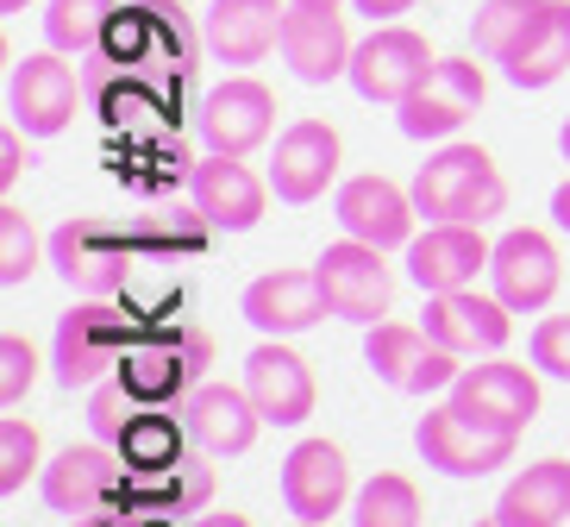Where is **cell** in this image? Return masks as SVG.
<instances>
[{
  "mask_svg": "<svg viewBox=\"0 0 570 527\" xmlns=\"http://www.w3.org/2000/svg\"><path fill=\"white\" fill-rule=\"evenodd\" d=\"M414 207L426 221H464L483 226L508 207V183L483 145H445L414 170Z\"/></svg>",
  "mask_w": 570,
  "mask_h": 527,
  "instance_id": "6da1fadb",
  "label": "cell"
},
{
  "mask_svg": "<svg viewBox=\"0 0 570 527\" xmlns=\"http://www.w3.org/2000/svg\"><path fill=\"white\" fill-rule=\"evenodd\" d=\"M214 364V340L202 326H151L132 352L119 358V383L145 402V409H169L202 390V371Z\"/></svg>",
  "mask_w": 570,
  "mask_h": 527,
  "instance_id": "7a4b0ae2",
  "label": "cell"
},
{
  "mask_svg": "<svg viewBox=\"0 0 570 527\" xmlns=\"http://www.w3.org/2000/svg\"><path fill=\"white\" fill-rule=\"evenodd\" d=\"M138 238L132 226L107 221V214H69L63 226L51 233V264L69 290L82 295H119L132 283V264H138Z\"/></svg>",
  "mask_w": 570,
  "mask_h": 527,
  "instance_id": "3957f363",
  "label": "cell"
},
{
  "mask_svg": "<svg viewBox=\"0 0 570 527\" xmlns=\"http://www.w3.org/2000/svg\"><path fill=\"white\" fill-rule=\"evenodd\" d=\"M132 314L126 308H107V302H88V308H69L57 321V340H51V364H57V383L63 390H95L119 358L132 352Z\"/></svg>",
  "mask_w": 570,
  "mask_h": 527,
  "instance_id": "277c9868",
  "label": "cell"
},
{
  "mask_svg": "<svg viewBox=\"0 0 570 527\" xmlns=\"http://www.w3.org/2000/svg\"><path fill=\"white\" fill-rule=\"evenodd\" d=\"M364 364L376 371V383L389 390H407V396H433V390H452L464 364H458L452 345H439L426 326H407V321H376L364 333Z\"/></svg>",
  "mask_w": 570,
  "mask_h": 527,
  "instance_id": "5b68a950",
  "label": "cell"
},
{
  "mask_svg": "<svg viewBox=\"0 0 570 527\" xmlns=\"http://www.w3.org/2000/svg\"><path fill=\"white\" fill-rule=\"evenodd\" d=\"M439 69V57H433V45L414 32V26H370V38H357V51H352V88L364 95V101H376V107H402L407 95H414L426 76Z\"/></svg>",
  "mask_w": 570,
  "mask_h": 527,
  "instance_id": "8992f818",
  "label": "cell"
},
{
  "mask_svg": "<svg viewBox=\"0 0 570 527\" xmlns=\"http://www.w3.org/2000/svg\"><path fill=\"white\" fill-rule=\"evenodd\" d=\"M82 88L88 82L63 64V51H38L26 64H13V76H7V119L26 138H57L76 119Z\"/></svg>",
  "mask_w": 570,
  "mask_h": 527,
  "instance_id": "52a82bcc",
  "label": "cell"
},
{
  "mask_svg": "<svg viewBox=\"0 0 570 527\" xmlns=\"http://www.w3.org/2000/svg\"><path fill=\"white\" fill-rule=\"evenodd\" d=\"M514 440H520V433H495V427L458 414L452 402L433 409V414H420V427H414L420 459L433 465V471H445V477H489V471H502V465L514 459Z\"/></svg>",
  "mask_w": 570,
  "mask_h": 527,
  "instance_id": "ba28073f",
  "label": "cell"
},
{
  "mask_svg": "<svg viewBox=\"0 0 570 527\" xmlns=\"http://www.w3.org/2000/svg\"><path fill=\"white\" fill-rule=\"evenodd\" d=\"M38 490H45V502H51L57 515H101L126 496V459H119V446H107V440L63 446V452L45 465Z\"/></svg>",
  "mask_w": 570,
  "mask_h": 527,
  "instance_id": "9c48e42d",
  "label": "cell"
},
{
  "mask_svg": "<svg viewBox=\"0 0 570 527\" xmlns=\"http://www.w3.org/2000/svg\"><path fill=\"white\" fill-rule=\"evenodd\" d=\"M320 290H326V302H333L338 321L352 326H376L389 314V295H395V283H389V264L376 245H364V238H338V245H326L320 252Z\"/></svg>",
  "mask_w": 570,
  "mask_h": 527,
  "instance_id": "30bf717a",
  "label": "cell"
},
{
  "mask_svg": "<svg viewBox=\"0 0 570 527\" xmlns=\"http://www.w3.org/2000/svg\"><path fill=\"white\" fill-rule=\"evenodd\" d=\"M483 95H489V82H483L476 57H439V69L395 107V119H402L407 138H452L483 107Z\"/></svg>",
  "mask_w": 570,
  "mask_h": 527,
  "instance_id": "8fae6325",
  "label": "cell"
},
{
  "mask_svg": "<svg viewBox=\"0 0 570 527\" xmlns=\"http://www.w3.org/2000/svg\"><path fill=\"white\" fill-rule=\"evenodd\" d=\"M195 126H202L207 152L252 157L257 145L276 133V95H269L257 76H226V82L207 88V101L195 107Z\"/></svg>",
  "mask_w": 570,
  "mask_h": 527,
  "instance_id": "7c38bea8",
  "label": "cell"
},
{
  "mask_svg": "<svg viewBox=\"0 0 570 527\" xmlns=\"http://www.w3.org/2000/svg\"><path fill=\"white\" fill-rule=\"evenodd\" d=\"M452 409L495 427V433H527V421L539 414V377L527 364H508V358L464 364V377L452 383Z\"/></svg>",
  "mask_w": 570,
  "mask_h": 527,
  "instance_id": "4fadbf2b",
  "label": "cell"
},
{
  "mask_svg": "<svg viewBox=\"0 0 570 527\" xmlns=\"http://www.w3.org/2000/svg\"><path fill=\"white\" fill-rule=\"evenodd\" d=\"M489 276H495V295H502L514 314H539V308H552L558 283H564V257H558L552 233H539V226H514V233L495 238Z\"/></svg>",
  "mask_w": 570,
  "mask_h": 527,
  "instance_id": "5bb4252c",
  "label": "cell"
},
{
  "mask_svg": "<svg viewBox=\"0 0 570 527\" xmlns=\"http://www.w3.org/2000/svg\"><path fill=\"white\" fill-rule=\"evenodd\" d=\"M338 164H345V145H338V126L326 119H295L283 138H276V157H269V188L276 202H320L333 188Z\"/></svg>",
  "mask_w": 570,
  "mask_h": 527,
  "instance_id": "9a60e30c",
  "label": "cell"
},
{
  "mask_svg": "<svg viewBox=\"0 0 570 527\" xmlns=\"http://www.w3.org/2000/svg\"><path fill=\"white\" fill-rule=\"evenodd\" d=\"M188 202L202 207L219 233H252V226L264 221L269 183L245 164V157L207 152L202 164H188Z\"/></svg>",
  "mask_w": 570,
  "mask_h": 527,
  "instance_id": "2e32d148",
  "label": "cell"
},
{
  "mask_svg": "<svg viewBox=\"0 0 570 527\" xmlns=\"http://www.w3.org/2000/svg\"><path fill=\"white\" fill-rule=\"evenodd\" d=\"M338 226L376 252H395V245H414V188L389 183V176H352V183H338V202H333Z\"/></svg>",
  "mask_w": 570,
  "mask_h": 527,
  "instance_id": "e0dca14e",
  "label": "cell"
},
{
  "mask_svg": "<svg viewBox=\"0 0 570 527\" xmlns=\"http://www.w3.org/2000/svg\"><path fill=\"white\" fill-rule=\"evenodd\" d=\"M489 257H495V245L483 238V226L433 221L426 233H414V245H407V276H414L426 295L470 290L476 271H489Z\"/></svg>",
  "mask_w": 570,
  "mask_h": 527,
  "instance_id": "ac0fdd59",
  "label": "cell"
},
{
  "mask_svg": "<svg viewBox=\"0 0 570 527\" xmlns=\"http://www.w3.org/2000/svg\"><path fill=\"white\" fill-rule=\"evenodd\" d=\"M176 414H183L188 440L202 446L207 459H238V452H252L257 427H264V414H257L245 383H202L188 402H176Z\"/></svg>",
  "mask_w": 570,
  "mask_h": 527,
  "instance_id": "d6986e66",
  "label": "cell"
},
{
  "mask_svg": "<svg viewBox=\"0 0 570 527\" xmlns=\"http://www.w3.org/2000/svg\"><path fill=\"white\" fill-rule=\"evenodd\" d=\"M352 26L338 7H302L288 0V19H283V64L302 76V82H338L352 69Z\"/></svg>",
  "mask_w": 570,
  "mask_h": 527,
  "instance_id": "ffe728a7",
  "label": "cell"
},
{
  "mask_svg": "<svg viewBox=\"0 0 570 527\" xmlns=\"http://www.w3.org/2000/svg\"><path fill=\"white\" fill-rule=\"evenodd\" d=\"M283 19L288 7L283 0H214L202 19V38H207V57L214 64H264L276 45H283Z\"/></svg>",
  "mask_w": 570,
  "mask_h": 527,
  "instance_id": "44dd1931",
  "label": "cell"
},
{
  "mask_svg": "<svg viewBox=\"0 0 570 527\" xmlns=\"http://www.w3.org/2000/svg\"><path fill=\"white\" fill-rule=\"evenodd\" d=\"M352 465L333 440H302L295 452L283 459V502L288 515L302 521H333L345 502H352Z\"/></svg>",
  "mask_w": 570,
  "mask_h": 527,
  "instance_id": "7402d4cb",
  "label": "cell"
},
{
  "mask_svg": "<svg viewBox=\"0 0 570 527\" xmlns=\"http://www.w3.org/2000/svg\"><path fill=\"white\" fill-rule=\"evenodd\" d=\"M514 308L502 295H476V290H445V295H426V333L439 345H452L458 358H476V352H502L514 321Z\"/></svg>",
  "mask_w": 570,
  "mask_h": 527,
  "instance_id": "603a6c76",
  "label": "cell"
},
{
  "mask_svg": "<svg viewBox=\"0 0 570 527\" xmlns=\"http://www.w3.org/2000/svg\"><path fill=\"white\" fill-rule=\"evenodd\" d=\"M245 390H252L257 414L269 427H302L314 414V371L302 352H288L283 340H264L245 358Z\"/></svg>",
  "mask_w": 570,
  "mask_h": 527,
  "instance_id": "cb8c5ba5",
  "label": "cell"
},
{
  "mask_svg": "<svg viewBox=\"0 0 570 527\" xmlns=\"http://www.w3.org/2000/svg\"><path fill=\"white\" fill-rule=\"evenodd\" d=\"M333 314L326 290H320V271H269L245 290V321L264 333V340H288V333H307Z\"/></svg>",
  "mask_w": 570,
  "mask_h": 527,
  "instance_id": "d4e9b609",
  "label": "cell"
},
{
  "mask_svg": "<svg viewBox=\"0 0 570 527\" xmlns=\"http://www.w3.org/2000/svg\"><path fill=\"white\" fill-rule=\"evenodd\" d=\"M570 69V0H539L514 51L502 57V76L514 88H552Z\"/></svg>",
  "mask_w": 570,
  "mask_h": 527,
  "instance_id": "484cf974",
  "label": "cell"
},
{
  "mask_svg": "<svg viewBox=\"0 0 570 527\" xmlns=\"http://www.w3.org/2000/svg\"><path fill=\"white\" fill-rule=\"evenodd\" d=\"M207 496H214V465L207 452L195 446L183 465H164V471H126V509L132 515H195L207 509Z\"/></svg>",
  "mask_w": 570,
  "mask_h": 527,
  "instance_id": "4316f807",
  "label": "cell"
},
{
  "mask_svg": "<svg viewBox=\"0 0 570 527\" xmlns=\"http://www.w3.org/2000/svg\"><path fill=\"white\" fill-rule=\"evenodd\" d=\"M495 515H508L514 527H558L570 515V459H539L514 477L495 502Z\"/></svg>",
  "mask_w": 570,
  "mask_h": 527,
  "instance_id": "83f0119b",
  "label": "cell"
},
{
  "mask_svg": "<svg viewBox=\"0 0 570 527\" xmlns=\"http://www.w3.org/2000/svg\"><path fill=\"white\" fill-rule=\"evenodd\" d=\"M219 226L207 221L202 207L188 202V207H151V214H138L132 221V238H138V252L145 257H195L214 245Z\"/></svg>",
  "mask_w": 570,
  "mask_h": 527,
  "instance_id": "f1b7e54d",
  "label": "cell"
},
{
  "mask_svg": "<svg viewBox=\"0 0 570 527\" xmlns=\"http://www.w3.org/2000/svg\"><path fill=\"white\" fill-rule=\"evenodd\" d=\"M119 7H126V0H51V13H45V38H51V51H63V57H101Z\"/></svg>",
  "mask_w": 570,
  "mask_h": 527,
  "instance_id": "f546056e",
  "label": "cell"
},
{
  "mask_svg": "<svg viewBox=\"0 0 570 527\" xmlns=\"http://www.w3.org/2000/svg\"><path fill=\"white\" fill-rule=\"evenodd\" d=\"M188 452H195V440H188L183 414H145L138 409V421L119 433L126 471H164V465H183Z\"/></svg>",
  "mask_w": 570,
  "mask_h": 527,
  "instance_id": "4dcf8cb0",
  "label": "cell"
},
{
  "mask_svg": "<svg viewBox=\"0 0 570 527\" xmlns=\"http://www.w3.org/2000/svg\"><path fill=\"white\" fill-rule=\"evenodd\" d=\"M420 490L402 471H376L364 490L352 496V527H420Z\"/></svg>",
  "mask_w": 570,
  "mask_h": 527,
  "instance_id": "1f68e13d",
  "label": "cell"
},
{
  "mask_svg": "<svg viewBox=\"0 0 570 527\" xmlns=\"http://www.w3.org/2000/svg\"><path fill=\"white\" fill-rule=\"evenodd\" d=\"M539 0H483L476 7V19H470V38H476V57H489V64H502L508 51H514V38L527 32V19H533Z\"/></svg>",
  "mask_w": 570,
  "mask_h": 527,
  "instance_id": "d6a6232c",
  "label": "cell"
},
{
  "mask_svg": "<svg viewBox=\"0 0 570 527\" xmlns=\"http://www.w3.org/2000/svg\"><path fill=\"white\" fill-rule=\"evenodd\" d=\"M32 271H38V233H32V221H26V207L0 202V283L19 290Z\"/></svg>",
  "mask_w": 570,
  "mask_h": 527,
  "instance_id": "836d02e7",
  "label": "cell"
},
{
  "mask_svg": "<svg viewBox=\"0 0 570 527\" xmlns=\"http://www.w3.org/2000/svg\"><path fill=\"white\" fill-rule=\"evenodd\" d=\"M32 471H38V427L7 414L0 421V496H13Z\"/></svg>",
  "mask_w": 570,
  "mask_h": 527,
  "instance_id": "e575fe53",
  "label": "cell"
},
{
  "mask_svg": "<svg viewBox=\"0 0 570 527\" xmlns=\"http://www.w3.org/2000/svg\"><path fill=\"white\" fill-rule=\"evenodd\" d=\"M138 409H145V402H138L119 377H114V383H95V396H88V427H95V440L119 446V433L138 421Z\"/></svg>",
  "mask_w": 570,
  "mask_h": 527,
  "instance_id": "d590c367",
  "label": "cell"
},
{
  "mask_svg": "<svg viewBox=\"0 0 570 527\" xmlns=\"http://www.w3.org/2000/svg\"><path fill=\"white\" fill-rule=\"evenodd\" d=\"M32 383H38V352H32V340L0 333V402H7V409H19Z\"/></svg>",
  "mask_w": 570,
  "mask_h": 527,
  "instance_id": "8d00e7d4",
  "label": "cell"
},
{
  "mask_svg": "<svg viewBox=\"0 0 570 527\" xmlns=\"http://www.w3.org/2000/svg\"><path fill=\"white\" fill-rule=\"evenodd\" d=\"M533 364L546 377H564L570 383V314H546L533 326Z\"/></svg>",
  "mask_w": 570,
  "mask_h": 527,
  "instance_id": "74e56055",
  "label": "cell"
},
{
  "mask_svg": "<svg viewBox=\"0 0 570 527\" xmlns=\"http://www.w3.org/2000/svg\"><path fill=\"white\" fill-rule=\"evenodd\" d=\"M19 164H26V145H19V126L7 119V133H0V188L19 183Z\"/></svg>",
  "mask_w": 570,
  "mask_h": 527,
  "instance_id": "f35d334b",
  "label": "cell"
},
{
  "mask_svg": "<svg viewBox=\"0 0 570 527\" xmlns=\"http://www.w3.org/2000/svg\"><path fill=\"white\" fill-rule=\"evenodd\" d=\"M357 13L370 19V26H389V19H402V13H414L420 0H352Z\"/></svg>",
  "mask_w": 570,
  "mask_h": 527,
  "instance_id": "ab89813d",
  "label": "cell"
},
{
  "mask_svg": "<svg viewBox=\"0 0 570 527\" xmlns=\"http://www.w3.org/2000/svg\"><path fill=\"white\" fill-rule=\"evenodd\" d=\"M76 527H145V515H132L126 502H114V509H101V515H76Z\"/></svg>",
  "mask_w": 570,
  "mask_h": 527,
  "instance_id": "60d3db41",
  "label": "cell"
},
{
  "mask_svg": "<svg viewBox=\"0 0 570 527\" xmlns=\"http://www.w3.org/2000/svg\"><path fill=\"white\" fill-rule=\"evenodd\" d=\"M188 527H252V515L226 509V515H202V521H188Z\"/></svg>",
  "mask_w": 570,
  "mask_h": 527,
  "instance_id": "b9f144b4",
  "label": "cell"
},
{
  "mask_svg": "<svg viewBox=\"0 0 570 527\" xmlns=\"http://www.w3.org/2000/svg\"><path fill=\"white\" fill-rule=\"evenodd\" d=\"M552 221L570 233V183H558V195H552Z\"/></svg>",
  "mask_w": 570,
  "mask_h": 527,
  "instance_id": "7bdbcfd3",
  "label": "cell"
},
{
  "mask_svg": "<svg viewBox=\"0 0 570 527\" xmlns=\"http://www.w3.org/2000/svg\"><path fill=\"white\" fill-rule=\"evenodd\" d=\"M26 7H32V0H0V13H26Z\"/></svg>",
  "mask_w": 570,
  "mask_h": 527,
  "instance_id": "ee69618b",
  "label": "cell"
},
{
  "mask_svg": "<svg viewBox=\"0 0 570 527\" xmlns=\"http://www.w3.org/2000/svg\"><path fill=\"white\" fill-rule=\"evenodd\" d=\"M476 527H514V521H508V515H483Z\"/></svg>",
  "mask_w": 570,
  "mask_h": 527,
  "instance_id": "f6af8a7d",
  "label": "cell"
},
{
  "mask_svg": "<svg viewBox=\"0 0 570 527\" xmlns=\"http://www.w3.org/2000/svg\"><path fill=\"white\" fill-rule=\"evenodd\" d=\"M558 145H564V157H570V119H564V133H558Z\"/></svg>",
  "mask_w": 570,
  "mask_h": 527,
  "instance_id": "bcb514c9",
  "label": "cell"
},
{
  "mask_svg": "<svg viewBox=\"0 0 570 527\" xmlns=\"http://www.w3.org/2000/svg\"><path fill=\"white\" fill-rule=\"evenodd\" d=\"M302 7H345V0H302Z\"/></svg>",
  "mask_w": 570,
  "mask_h": 527,
  "instance_id": "7dc6e473",
  "label": "cell"
},
{
  "mask_svg": "<svg viewBox=\"0 0 570 527\" xmlns=\"http://www.w3.org/2000/svg\"><path fill=\"white\" fill-rule=\"evenodd\" d=\"M295 527H333V521H295Z\"/></svg>",
  "mask_w": 570,
  "mask_h": 527,
  "instance_id": "c3c4849f",
  "label": "cell"
}]
</instances>
